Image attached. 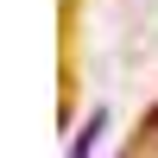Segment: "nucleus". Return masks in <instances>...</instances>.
Masks as SVG:
<instances>
[{
  "label": "nucleus",
  "mask_w": 158,
  "mask_h": 158,
  "mask_svg": "<svg viewBox=\"0 0 158 158\" xmlns=\"http://www.w3.org/2000/svg\"><path fill=\"white\" fill-rule=\"evenodd\" d=\"M101 133H108V114L95 108V114H89L82 127H76V139H70V146H63V158H89V152L101 146Z\"/></svg>",
  "instance_id": "obj_1"
},
{
  "label": "nucleus",
  "mask_w": 158,
  "mask_h": 158,
  "mask_svg": "<svg viewBox=\"0 0 158 158\" xmlns=\"http://www.w3.org/2000/svg\"><path fill=\"white\" fill-rule=\"evenodd\" d=\"M133 152H139V158H158V108L146 114V120H139V139H133Z\"/></svg>",
  "instance_id": "obj_2"
},
{
  "label": "nucleus",
  "mask_w": 158,
  "mask_h": 158,
  "mask_svg": "<svg viewBox=\"0 0 158 158\" xmlns=\"http://www.w3.org/2000/svg\"><path fill=\"white\" fill-rule=\"evenodd\" d=\"M127 158H139V152H127Z\"/></svg>",
  "instance_id": "obj_3"
}]
</instances>
